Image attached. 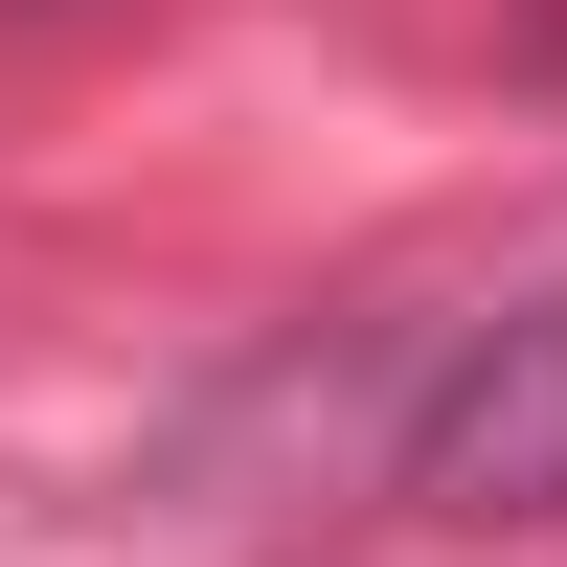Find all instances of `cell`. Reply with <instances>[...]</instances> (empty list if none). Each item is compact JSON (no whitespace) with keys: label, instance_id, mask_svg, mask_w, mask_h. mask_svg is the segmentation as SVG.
I'll list each match as a JSON object with an SVG mask.
<instances>
[{"label":"cell","instance_id":"1","mask_svg":"<svg viewBox=\"0 0 567 567\" xmlns=\"http://www.w3.org/2000/svg\"><path fill=\"white\" fill-rule=\"evenodd\" d=\"M386 499H409L432 545L567 523V272L432 341V386H409V432H386Z\"/></svg>","mask_w":567,"mask_h":567}]
</instances>
